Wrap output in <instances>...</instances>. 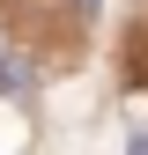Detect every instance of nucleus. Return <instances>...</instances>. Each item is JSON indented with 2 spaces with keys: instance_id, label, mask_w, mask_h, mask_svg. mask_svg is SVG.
Masks as SVG:
<instances>
[{
  "instance_id": "nucleus-1",
  "label": "nucleus",
  "mask_w": 148,
  "mask_h": 155,
  "mask_svg": "<svg viewBox=\"0 0 148 155\" xmlns=\"http://www.w3.org/2000/svg\"><path fill=\"white\" fill-rule=\"evenodd\" d=\"M22 89H30V67H15L8 52H0V96H22Z\"/></svg>"
},
{
  "instance_id": "nucleus-2",
  "label": "nucleus",
  "mask_w": 148,
  "mask_h": 155,
  "mask_svg": "<svg viewBox=\"0 0 148 155\" xmlns=\"http://www.w3.org/2000/svg\"><path fill=\"white\" fill-rule=\"evenodd\" d=\"M126 155H148V133H133V148H126Z\"/></svg>"
},
{
  "instance_id": "nucleus-3",
  "label": "nucleus",
  "mask_w": 148,
  "mask_h": 155,
  "mask_svg": "<svg viewBox=\"0 0 148 155\" xmlns=\"http://www.w3.org/2000/svg\"><path fill=\"white\" fill-rule=\"evenodd\" d=\"M82 8H96V0H82Z\"/></svg>"
}]
</instances>
